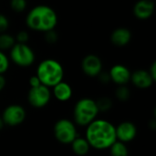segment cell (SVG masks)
I'll list each match as a JSON object with an SVG mask.
<instances>
[{
  "label": "cell",
  "mask_w": 156,
  "mask_h": 156,
  "mask_svg": "<svg viewBox=\"0 0 156 156\" xmlns=\"http://www.w3.org/2000/svg\"><path fill=\"white\" fill-rule=\"evenodd\" d=\"M86 127L85 138L94 149H109L117 141L115 126L106 120L96 119Z\"/></svg>",
  "instance_id": "1"
},
{
  "label": "cell",
  "mask_w": 156,
  "mask_h": 156,
  "mask_svg": "<svg viewBox=\"0 0 156 156\" xmlns=\"http://www.w3.org/2000/svg\"><path fill=\"white\" fill-rule=\"evenodd\" d=\"M58 16L50 6L40 5L32 8L27 16V25L29 28L39 32H48L55 28Z\"/></svg>",
  "instance_id": "2"
},
{
  "label": "cell",
  "mask_w": 156,
  "mask_h": 156,
  "mask_svg": "<svg viewBox=\"0 0 156 156\" xmlns=\"http://www.w3.org/2000/svg\"><path fill=\"white\" fill-rule=\"evenodd\" d=\"M36 76L42 85L50 88L63 80L64 69L62 65L52 58H48L40 62L37 69Z\"/></svg>",
  "instance_id": "3"
},
{
  "label": "cell",
  "mask_w": 156,
  "mask_h": 156,
  "mask_svg": "<svg viewBox=\"0 0 156 156\" xmlns=\"http://www.w3.org/2000/svg\"><path fill=\"white\" fill-rule=\"evenodd\" d=\"M99 112L96 101L90 98H83L80 100L74 107V121L78 125L88 126L97 119Z\"/></svg>",
  "instance_id": "4"
},
{
  "label": "cell",
  "mask_w": 156,
  "mask_h": 156,
  "mask_svg": "<svg viewBox=\"0 0 156 156\" xmlns=\"http://www.w3.org/2000/svg\"><path fill=\"white\" fill-rule=\"evenodd\" d=\"M10 58L19 67H29L35 61V53L27 44L16 43L10 49Z\"/></svg>",
  "instance_id": "5"
},
{
  "label": "cell",
  "mask_w": 156,
  "mask_h": 156,
  "mask_svg": "<svg viewBox=\"0 0 156 156\" xmlns=\"http://www.w3.org/2000/svg\"><path fill=\"white\" fill-rule=\"evenodd\" d=\"M54 135L56 139L63 144H70L76 137H78L75 124L68 119H61L56 122L54 126Z\"/></svg>",
  "instance_id": "6"
},
{
  "label": "cell",
  "mask_w": 156,
  "mask_h": 156,
  "mask_svg": "<svg viewBox=\"0 0 156 156\" xmlns=\"http://www.w3.org/2000/svg\"><path fill=\"white\" fill-rule=\"evenodd\" d=\"M51 98V92L49 90V88L39 85L35 88H30L28 94H27V100L29 104L34 108H43L49 102Z\"/></svg>",
  "instance_id": "7"
},
{
  "label": "cell",
  "mask_w": 156,
  "mask_h": 156,
  "mask_svg": "<svg viewBox=\"0 0 156 156\" xmlns=\"http://www.w3.org/2000/svg\"><path fill=\"white\" fill-rule=\"evenodd\" d=\"M26 119V110L18 104L7 106L2 114L4 124L8 126H16L21 124Z\"/></svg>",
  "instance_id": "8"
},
{
  "label": "cell",
  "mask_w": 156,
  "mask_h": 156,
  "mask_svg": "<svg viewBox=\"0 0 156 156\" xmlns=\"http://www.w3.org/2000/svg\"><path fill=\"white\" fill-rule=\"evenodd\" d=\"M81 68L83 72L89 77H98L102 70V62L101 58L93 54L87 55L82 62Z\"/></svg>",
  "instance_id": "9"
},
{
  "label": "cell",
  "mask_w": 156,
  "mask_h": 156,
  "mask_svg": "<svg viewBox=\"0 0 156 156\" xmlns=\"http://www.w3.org/2000/svg\"><path fill=\"white\" fill-rule=\"evenodd\" d=\"M117 141L122 143H129L133 141L137 135V128L134 123L131 122H123L115 127Z\"/></svg>",
  "instance_id": "10"
},
{
  "label": "cell",
  "mask_w": 156,
  "mask_h": 156,
  "mask_svg": "<svg viewBox=\"0 0 156 156\" xmlns=\"http://www.w3.org/2000/svg\"><path fill=\"white\" fill-rule=\"evenodd\" d=\"M131 74L129 69L121 64L114 65L109 72L111 80L118 86L126 85L131 80Z\"/></svg>",
  "instance_id": "11"
},
{
  "label": "cell",
  "mask_w": 156,
  "mask_h": 156,
  "mask_svg": "<svg viewBox=\"0 0 156 156\" xmlns=\"http://www.w3.org/2000/svg\"><path fill=\"white\" fill-rule=\"evenodd\" d=\"M130 80L133 82V84L135 87L143 90L150 88L154 82V79L151 77L148 70H144V69H138L133 73H132Z\"/></svg>",
  "instance_id": "12"
},
{
  "label": "cell",
  "mask_w": 156,
  "mask_h": 156,
  "mask_svg": "<svg viewBox=\"0 0 156 156\" xmlns=\"http://www.w3.org/2000/svg\"><path fill=\"white\" fill-rule=\"evenodd\" d=\"M154 11V4L152 0H140L138 1L134 7V16L139 19L149 18Z\"/></svg>",
  "instance_id": "13"
},
{
  "label": "cell",
  "mask_w": 156,
  "mask_h": 156,
  "mask_svg": "<svg viewBox=\"0 0 156 156\" xmlns=\"http://www.w3.org/2000/svg\"><path fill=\"white\" fill-rule=\"evenodd\" d=\"M132 33L126 27L116 28L111 35V40L117 47H124L131 41Z\"/></svg>",
  "instance_id": "14"
},
{
  "label": "cell",
  "mask_w": 156,
  "mask_h": 156,
  "mask_svg": "<svg viewBox=\"0 0 156 156\" xmlns=\"http://www.w3.org/2000/svg\"><path fill=\"white\" fill-rule=\"evenodd\" d=\"M53 94L58 101L65 102L71 98L72 89L69 83L62 80L53 87Z\"/></svg>",
  "instance_id": "15"
},
{
  "label": "cell",
  "mask_w": 156,
  "mask_h": 156,
  "mask_svg": "<svg viewBox=\"0 0 156 156\" xmlns=\"http://www.w3.org/2000/svg\"><path fill=\"white\" fill-rule=\"evenodd\" d=\"M70 144L74 154L79 156L86 155L91 148L86 138L82 137H76V139Z\"/></svg>",
  "instance_id": "16"
},
{
  "label": "cell",
  "mask_w": 156,
  "mask_h": 156,
  "mask_svg": "<svg viewBox=\"0 0 156 156\" xmlns=\"http://www.w3.org/2000/svg\"><path fill=\"white\" fill-rule=\"evenodd\" d=\"M111 156H128L129 151L124 143L116 141L110 148Z\"/></svg>",
  "instance_id": "17"
},
{
  "label": "cell",
  "mask_w": 156,
  "mask_h": 156,
  "mask_svg": "<svg viewBox=\"0 0 156 156\" xmlns=\"http://www.w3.org/2000/svg\"><path fill=\"white\" fill-rule=\"evenodd\" d=\"M16 39L9 34L6 33H0V50H7L11 49L13 46L16 44Z\"/></svg>",
  "instance_id": "18"
},
{
  "label": "cell",
  "mask_w": 156,
  "mask_h": 156,
  "mask_svg": "<svg viewBox=\"0 0 156 156\" xmlns=\"http://www.w3.org/2000/svg\"><path fill=\"white\" fill-rule=\"evenodd\" d=\"M99 112H108L112 107V101L109 97H101L96 101Z\"/></svg>",
  "instance_id": "19"
},
{
  "label": "cell",
  "mask_w": 156,
  "mask_h": 156,
  "mask_svg": "<svg viewBox=\"0 0 156 156\" xmlns=\"http://www.w3.org/2000/svg\"><path fill=\"white\" fill-rule=\"evenodd\" d=\"M115 95H116V98L121 101H126L130 99L131 97V92H130V90L125 86V85H122V86H119L116 90V92H115Z\"/></svg>",
  "instance_id": "20"
},
{
  "label": "cell",
  "mask_w": 156,
  "mask_h": 156,
  "mask_svg": "<svg viewBox=\"0 0 156 156\" xmlns=\"http://www.w3.org/2000/svg\"><path fill=\"white\" fill-rule=\"evenodd\" d=\"M11 8L15 12H22L27 7V0H11L10 2Z\"/></svg>",
  "instance_id": "21"
},
{
  "label": "cell",
  "mask_w": 156,
  "mask_h": 156,
  "mask_svg": "<svg viewBox=\"0 0 156 156\" xmlns=\"http://www.w3.org/2000/svg\"><path fill=\"white\" fill-rule=\"evenodd\" d=\"M9 68V59L5 54L0 50V74H4Z\"/></svg>",
  "instance_id": "22"
},
{
  "label": "cell",
  "mask_w": 156,
  "mask_h": 156,
  "mask_svg": "<svg viewBox=\"0 0 156 156\" xmlns=\"http://www.w3.org/2000/svg\"><path fill=\"white\" fill-rule=\"evenodd\" d=\"M28 38H29V36H28V33L27 31H19L17 34H16V43H21V44H27V42L28 41Z\"/></svg>",
  "instance_id": "23"
},
{
  "label": "cell",
  "mask_w": 156,
  "mask_h": 156,
  "mask_svg": "<svg viewBox=\"0 0 156 156\" xmlns=\"http://www.w3.org/2000/svg\"><path fill=\"white\" fill-rule=\"evenodd\" d=\"M45 33H46L45 38H46V40L48 43L53 44V43H56L57 42V40H58V34L56 33V31H54V29L49 30V31L45 32Z\"/></svg>",
  "instance_id": "24"
},
{
  "label": "cell",
  "mask_w": 156,
  "mask_h": 156,
  "mask_svg": "<svg viewBox=\"0 0 156 156\" xmlns=\"http://www.w3.org/2000/svg\"><path fill=\"white\" fill-rule=\"evenodd\" d=\"M9 27V21L7 19V17L3 15L0 14V33H4Z\"/></svg>",
  "instance_id": "25"
},
{
  "label": "cell",
  "mask_w": 156,
  "mask_h": 156,
  "mask_svg": "<svg viewBox=\"0 0 156 156\" xmlns=\"http://www.w3.org/2000/svg\"><path fill=\"white\" fill-rule=\"evenodd\" d=\"M98 77H99L100 81H101V83H103V84H107L108 82L111 81V78H110L109 72L107 73V72H102V71H101V72L98 75Z\"/></svg>",
  "instance_id": "26"
},
{
  "label": "cell",
  "mask_w": 156,
  "mask_h": 156,
  "mask_svg": "<svg viewBox=\"0 0 156 156\" xmlns=\"http://www.w3.org/2000/svg\"><path fill=\"white\" fill-rule=\"evenodd\" d=\"M39 85H41V82H40L39 79L36 75L32 76L29 79V86H30V88H35V87H37Z\"/></svg>",
  "instance_id": "27"
},
{
  "label": "cell",
  "mask_w": 156,
  "mask_h": 156,
  "mask_svg": "<svg viewBox=\"0 0 156 156\" xmlns=\"http://www.w3.org/2000/svg\"><path fill=\"white\" fill-rule=\"evenodd\" d=\"M148 72L150 73L151 77H152V78L154 79V80L155 81V80H156V63L155 62H154V63L152 64V66H151V68L149 69Z\"/></svg>",
  "instance_id": "28"
},
{
  "label": "cell",
  "mask_w": 156,
  "mask_h": 156,
  "mask_svg": "<svg viewBox=\"0 0 156 156\" xmlns=\"http://www.w3.org/2000/svg\"><path fill=\"white\" fill-rule=\"evenodd\" d=\"M5 83H6V81H5V77H4L2 74H0V91H1V90H3V89L5 88Z\"/></svg>",
  "instance_id": "29"
},
{
  "label": "cell",
  "mask_w": 156,
  "mask_h": 156,
  "mask_svg": "<svg viewBox=\"0 0 156 156\" xmlns=\"http://www.w3.org/2000/svg\"><path fill=\"white\" fill-rule=\"evenodd\" d=\"M4 122H3V120H2V117H0V130H2L3 129V127H4Z\"/></svg>",
  "instance_id": "30"
}]
</instances>
